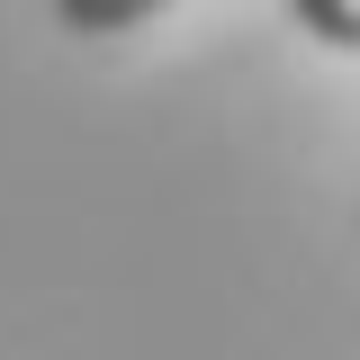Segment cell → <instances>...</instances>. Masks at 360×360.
I'll return each instance as SVG.
<instances>
[{"instance_id":"cell-1","label":"cell","mask_w":360,"mask_h":360,"mask_svg":"<svg viewBox=\"0 0 360 360\" xmlns=\"http://www.w3.org/2000/svg\"><path fill=\"white\" fill-rule=\"evenodd\" d=\"M180 0H54V27H72V37H127L144 18H162Z\"/></svg>"},{"instance_id":"cell-2","label":"cell","mask_w":360,"mask_h":360,"mask_svg":"<svg viewBox=\"0 0 360 360\" xmlns=\"http://www.w3.org/2000/svg\"><path fill=\"white\" fill-rule=\"evenodd\" d=\"M288 18L333 54H360V0H288Z\"/></svg>"}]
</instances>
